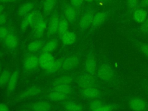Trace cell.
<instances>
[{
	"label": "cell",
	"mask_w": 148,
	"mask_h": 111,
	"mask_svg": "<svg viewBox=\"0 0 148 111\" xmlns=\"http://www.w3.org/2000/svg\"><path fill=\"white\" fill-rule=\"evenodd\" d=\"M43 18V15L38 10H32L27 14L20 24V28L22 31H25L29 26H33L39 20Z\"/></svg>",
	"instance_id": "6da1fadb"
},
{
	"label": "cell",
	"mask_w": 148,
	"mask_h": 111,
	"mask_svg": "<svg viewBox=\"0 0 148 111\" xmlns=\"http://www.w3.org/2000/svg\"><path fill=\"white\" fill-rule=\"evenodd\" d=\"M97 76L101 80L109 82L112 80L114 76V72L111 66L107 64H102L97 69Z\"/></svg>",
	"instance_id": "7a4b0ae2"
},
{
	"label": "cell",
	"mask_w": 148,
	"mask_h": 111,
	"mask_svg": "<svg viewBox=\"0 0 148 111\" xmlns=\"http://www.w3.org/2000/svg\"><path fill=\"white\" fill-rule=\"evenodd\" d=\"M78 85L82 88L95 87L97 81L94 75L88 73L81 74L76 79Z\"/></svg>",
	"instance_id": "3957f363"
},
{
	"label": "cell",
	"mask_w": 148,
	"mask_h": 111,
	"mask_svg": "<svg viewBox=\"0 0 148 111\" xmlns=\"http://www.w3.org/2000/svg\"><path fill=\"white\" fill-rule=\"evenodd\" d=\"M39 66V58L34 53L27 54L23 60V66L25 71L31 72L35 71Z\"/></svg>",
	"instance_id": "277c9868"
},
{
	"label": "cell",
	"mask_w": 148,
	"mask_h": 111,
	"mask_svg": "<svg viewBox=\"0 0 148 111\" xmlns=\"http://www.w3.org/2000/svg\"><path fill=\"white\" fill-rule=\"evenodd\" d=\"M88 108L92 111H111L115 109V106L112 104L105 103L99 99H91L88 104Z\"/></svg>",
	"instance_id": "5b68a950"
},
{
	"label": "cell",
	"mask_w": 148,
	"mask_h": 111,
	"mask_svg": "<svg viewBox=\"0 0 148 111\" xmlns=\"http://www.w3.org/2000/svg\"><path fill=\"white\" fill-rule=\"evenodd\" d=\"M38 58L39 66L43 70H46L55 60L51 53L43 51L40 54Z\"/></svg>",
	"instance_id": "8992f818"
},
{
	"label": "cell",
	"mask_w": 148,
	"mask_h": 111,
	"mask_svg": "<svg viewBox=\"0 0 148 111\" xmlns=\"http://www.w3.org/2000/svg\"><path fill=\"white\" fill-rule=\"evenodd\" d=\"M129 108L135 111H142L146 109L147 105L146 102L140 98H134L131 99L128 103Z\"/></svg>",
	"instance_id": "52a82bcc"
},
{
	"label": "cell",
	"mask_w": 148,
	"mask_h": 111,
	"mask_svg": "<svg viewBox=\"0 0 148 111\" xmlns=\"http://www.w3.org/2000/svg\"><path fill=\"white\" fill-rule=\"evenodd\" d=\"M94 14L91 11H87L83 14L79 20V27L82 29H86L92 25Z\"/></svg>",
	"instance_id": "ba28073f"
},
{
	"label": "cell",
	"mask_w": 148,
	"mask_h": 111,
	"mask_svg": "<svg viewBox=\"0 0 148 111\" xmlns=\"http://www.w3.org/2000/svg\"><path fill=\"white\" fill-rule=\"evenodd\" d=\"M85 69L87 73L94 75L97 71V64L95 56L90 54L85 61Z\"/></svg>",
	"instance_id": "9c48e42d"
},
{
	"label": "cell",
	"mask_w": 148,
	"mask_h": 111,
	"mask_svg": "<svg viewBox=\"0 0 148 111\" xmlns=\"http://www.w3.org/2000/svg\"><path fill=\"white\" fill-rule=\"evenodd\" d=\"M32 27L34 35L36 38H40L43 35L46 29L47 28V23L42 18L36 22Z\"/></svg>",
	"instance_id": "30bf717a"
},
{
	"label": "cell",
	"mask_w": 148,
	"mask_h": 111,
	"mask_svg": "<svg viewBox=\"0 0 148 111\" xmlns=\"http://www.w3.org/2000/svg\"><path fill=\"white\" fill-rule=\"evenodd\" d=\"M59 21L60 18L57 14H54L50 17L47 25V33L49 35L53 36L58 32Z\"/></svg>",
	"instance_id": "8fae6325"
},
{
	"label": "cell",
	"mask_w": 148,
	"mask_h": 111,
	"mask_svg": "<svg viewBox=\"0 0 148 111\" xmlns=\"http://www.w3.org/2000/svg\"><path fill=\"white\" fill-rule=\"evenodd\" d=\"M79 60L76 56H72L65 58L62 62V68L64 71H71L79 64Z\"/></svg>",
	"instance_id": "7c38bea8"
},
{
	"label": "cell",
	"mask_w": 148,
	"mask_h": 111,
	"mask_svg": "<svg viewBox=\"0 0 148 111\" xmlns=\"http://www.w3.org/2000/svg\"><path fill=\"white\" fill-rule=\"evenodd\" d=\"M81 93L85 98L90 99L100 98L101 96V91L95 87L82 88Z\"/></svg>",
	"instance_id": "4fadbf2b"
},
{
	"label": "cell",
	"mask_w": 148,
	"mask_h": 111,
	"mask_svg": "<svg viewBox=\"0 0 148 111\" xmlns=\"http://www.w3.org/2000/svg\"><path fill=\"white\" fill-rule=\"evenodd\" d=\"M3 39V43L5 46L9 49H15L18 45L17 36L13 33L9 32Z\"/></svg>",
	"instance_id": "5bb4252c"
},
{
	"label": "cell",
	"mask_w": 148,
	"mask_h": 111,
	"mask_svg": "<svg viewBox=\"0 0 148 111\" xmlns=\"http://www.w3.org/2000/svg\"><path fill=\"white\" fill-rule=\"evenodd\" d=\"M62 43L65 46H70L73 45L76 39V35L74 32L67 31L64 34L60 36Z\"/></svg>",
	"instance_id": "9a60e30c"
},
{
	"label": "cell",
	"mask_w": 148,
	"mask_h": 111,
	"mask_svg": "<svg viewBox=\"0 0 148 111\" xmlns=\"http://www.w3.org/2000/svg\"><path fill=\"white\" fill-rule=\"evenodd\" d=\"M64 15L65 18L69 22L74 21L77 17L76 8L71 5H67L64 9Z\"/></svg>",
	"instance_id": "2e32d148"
},
{
	"label": "cell",
	"mask_w": 148,
	"mask_h": 111,
	"mask_svg": "<svg viewBox=\"0 0 148 111\" xmlns=\"http://www.w3.org/2000/svg\"><path fill=\"white\" fill-rule=\"evenodd\" d=\"M147 12L143 9H136L134 10L132 18L138 23H143L147 18Z\"/></svg>",
	"instance_id": "e0dca14e"
},
{
	"label": "cell",
	"mask_w": 148,
	"mask_h": 111,
	"mask_svg": "<svg viewBox=\"0 0 148 111\" xmlns=\"http://www.w3.org/2000/svg\"><path fill=\"white\" fill-rule=\"evenodd\" d=\"M40 91H41V90L40 87L36 86H34L28 88L27 90H25L22 93H21L19 95V98L22 99L31 98L34 96H35L39 94L40 92Z\"/></svg>",
	"instance_id": "ac0fdd59"
},
{
	"label": "cell",
	"mask_w": 148,
	"mask_h": 111,
	"mask_svg": "<svg viewBox=\"0 0 148 111\" xmlns=\"http://www.w3.org/2000/svg\"><path fill=\"white\" fill-rule=\"evenodd\" d=\"M31 109L35 111H47L51 109V105L47 101H40L33 103Z\"/></svg>",
	"instance_id": "d6986e66"
},
{
	"label": "cell",
	"mask_w": 148,
	"mask_h": 111,
	"mask_svg": "<svg viewBox=\"0 0 148 111\" xmlns=\"http://www.w3.org/2000/svg\"><path fill=\"white\" fill-rule=\"evenodd\" d=\"M107 17V13L105 12H98L94 14L92 25L94 27H98L102 25Z\"/></svg>",
	"instance_id": "ffe728a7"
},
{
	"label": "cell",
	"mask_w": 148,
	"mask_h": 111,
	"mask_svg": "<svg viewBox=\"0 0 148 111\" xmlns=\"http://www.w3.org/2000/svg\"><path fill=\"white\" fill-rule=\"evenodd\" d=\"M34 8V4L32 2H28L23 3L18 9V14L20 17H25L30 12H31Z\"/></svg>",
	"instance_id": "44dd1931"
},
{
	"label": "cell",
	"mask_w": 148,
	"mask_h": 111,
	"mask_svg": "<svg viewBox=\"0 0 148 111\" xmlns=\"http://www.w3.org/2000/svg\"><path fill=\"white\" fill-rule=\"evenodd\" d=\"M49 99L53 101H62L67 99L69 98L68 94H66L65 93L57 91H54L53 90L48 95Z\"/></svg>",
	"instance_id": "7402d4cb"
},
{
	"label": "cell",
	"mask_w": 148,
	"mask_h": 111,
	"mask_svg": "<svg viewBox=\"0 0 148 111\" xmlns=\"http://www.w3.org/2000/svg\"><path fill=\"white\" fill-rule=\"evenodd\" d=\"M58 45V40L56 39H51L46 42L42 48V50L43 52H47V53H52L56 49Z\"/></svg>",
	"instance_id": "603a6c76"
},
{
	"label": "cell",
	"mask_w": 148,
	"mask_h": 111,
	"mask_svg": "<svg viewBox=\"0 0 148 111\" xmlns=\"http://www.w3.org/2000/svg\"><path fill=\"white\" fill-rule=\"evenodd\" d=\"M18 78H19V73L17 70L15 71L14 72L12 73V74H11L10 77L7 84L8 88L9 91H13V90H14L17 86Z\"/></svg>",
	"instance_id": "cb8c5ba5"
},
{
	"label": "cell",
	"mask_w": 148,
	"mask_h": 111,
	"mask_svg": "<svg viewBox=\"0 0 148 111\" xmlns=\"http://www.w3.org/2000/svg\"><path fill=\"white\" fill-rule=\"evenodd\" d=\"M43 45L44 43L42 40L36 39L30 42L27 46V49L30 53H35L42 48Z\"/></svg>",
	"instance_id": "d4e9b609"
},
{
	"label": "cell",
	"mask_w": 148,
	"mask_h": 111,
	"mask_svg": "<svg viewBox=\"0 0 148 111\" xmlns=\"http://www.w3.org/2000/svg\"><path fill=\"white\" fill-rule=\"evenodd\" d=\"M73 77L71 74H65L57 77L53 82V86L64 84H70L73 80Z\"/></svg>",
	"instance_id": "484cf974"
},
{
	"label": "cell",
	"mask_w": 148,
	"mask_h": 111,
	"mask_svg": "<svg viewBox=\"0 0 148 111\" xmlns=\"http://www.w3.org/2000/svg\"><path fill=\"white\" fill-rule=\"evenodd\" d=\"M63 60L62 58H58L54 60L50 66L45 70L47 73H53L58 71L61 68H62V65L63 62Z\"/></svg>",
	"instance_id": "4316f807"
},
{
	"label": "cell",
	"mask_w": 148,
	"mask_h": 111,
	"mask_svg": "<svg viewBox=\"0 0 148 111\" xmlns=\"http://www.w3.org/2000/svg\"><path fill=\"white\" fill-rule=\"evenodd\" d=\"M65 110L69 111H79L83 109V106L74 101H67L64 105Z\"/></svg>",
	"instance_id": "83f0119b"
},
{
	"label": "cell",
	"mask_w": 148,
	"mask_h": 111,
	"mask_svg": "<svg viewBox=\"0 0 148 111\" xmlns=\"http://www.w3.org/2000/svg\"><path fill=\"white\" fill-rule=\"evenodd\" d=\"M57 0H44L43 3V10L46 15L49 14L54 9Z\"/></svg>",
	"instance_id": "f1b7e54d"
},
{
	"label": "cell",
	"mask_w": 148,
	"mask_h": 111,
	"mask_svg": "<svg viewBox=\"0 0 148 111\" xmlns=\"http://www.w3.org/2000/svg\"><path fill=\"white\" fill-rule=\"evenodd\" d=\"M69 28V21L65 18H60L58 27V33L60 36L64 34L67 31H68Z\"/></svg>",
	"instance_id": "f546056e"
},
{
	"label": "cell",
	"mask_w": 148,
	"mask_h": 111,
	"mask_svg": "<svg viewBox=\"0 0 148 111\" xmlns=\"http://www.w3.org/2000/svg\"><path fill=\"white\" fill-rule=\"evenodd\" d=\"M53 90L60 91L66 94H69L70 93L72 92V88L70 84H64L53 86Z\"/></svg>",
	"instance_id": "4dcf8cb0"
},
{
	"label": "cell",
	"mask_w": 148,
	"mask_h": 111,
	"mask_svg": "<svg viewBox=\"0 0 148 111\" xmlns=\"http://www.w3.org/2000/svg\"><path fill=\"white\" fill-rule=\"evenodd\" d=\"M11 73L8 70H3L0 73V87H3L8 84Z\"/></svg>",
	"instance_id": "1f68e13d"
},
{
	"label": "cell",
	"mask_w": 148,
	"mask_h": 111,
	"mask_svg": "<svg viewBox=\"0 0 148 111\" xmlns=\"http://www.w3.org/2000/svg\"><path fill=\"white\" fill-rule=\"evenodd\" d=\"M127 3L131 10H135L138 6L139 0H127Z\"/></svg>",
	"instance_id": "d6a6232c"
},
{
	"label": "cell",
	"mask_w": 148,
	"mask_h": 111,
	"mask_svg": "<svg viewBox=\"0 0 148 111\" xmlns=\"http://www.w3.org/2000/svg\"><path fill=\"white\" fill-rule=\"evenodd\" d=\"M9 33V31L8 28L3 25H0V39L4 38Z\"/></svg>",
	"instance_id": "836d02e7"
},
{
	"label": "cell",
	"mask_w": 148,
	"mask_h": 111,
	"mask_svg": "<svg viewBox=\"0 0 148 111\" xmlns=\"http://www.w3.org/2000/svg\"><path fill=\"white\" fill-rule=\"evenodd\" d=\"M140 49L142 53L148 58V43H143L140 46Z\"/></svg>",
	"instance_id": "e575fe53"
},
{
	"label": "cell",
	"mask_w": 148,
	"mask_h": 111,
	"mask_svg": "<svg viewBox=\"0 0 148 111\" xmlns=\"http://www.w3.org/2000/svg\"><path fill=\"white\" fill-rule=\"evenodd\" d=\"M84 1V0H70V3L75 8H79L82 6Z\"/></svg>",
	"instance_id": "d590c367"
},
{
	"label": "cell",
	"mask_w": 148,
	"mask_h": 111,
	"mask_svg": "<svg viewBox=\"0 0 148 111\" xmlns=\"http://www.w3.org/2000/svg\"><path fill=\"white\" fill-rule=\"evenodd\" d=\"M140 28L142 32L148 34V17L143 23H142Z\"/></svg>",
	"instance_id": "8d00e7d4"
},
{
	"label": "cell",
	"mask_w": 148,
	"mask_h": 111,
	"mask_svg": "<svg viewBox=\"0 0 148 111\" xmlns=\"http://www.w3.org/2000/svg\"><path fill=\"white\" fill-rule=\"evenodd\" d=\"M7 21V18L4 13L0 14V25H3Z\"/></svg>",
	"instance_id": "74e56055"
},
{
	"label": "cell",
	"mask_w": 148,
	"mask_h": 111,
	"mask_svg": "<svg viewBox=\"0 0 148 111\" xmlns=\"http://www.w3.org/2000/svg\"><path fill=\"white\" fill-rule=\"evenodd\" d=\"M9 108L8 106L4 103H0V111H8Z\"/></svg>",
	"instance_id": "f35d334b"
},
{
	"label": "cell",
	"mask_w": 148,
	"mask_h": 111,
	"mask_svg": "<svg viewBox=\"0 0 148 111\" xmlns=\"http://www.w3.org/2000/svg\"><path fill=\"white\" fill-rule=\"evenodd\" d=\"M16 0H0V2L5 3H9V2H13L16 1Z\"/></svg>",
	"instance_id": "ab89813d"
},
{
	"label": "cell",
	"mask_w": 148,
	"mask_h": 111,
	"mask_svg": "<svg viewBox=\"0 0 148 111\" xmlns=\"http://www.w3.org/2000/svg\"><path fill=\"white\" fill-rule=\"evenodd\" d=\"M142 4L144 6H148V0H143L142 1Z\"/></svg>",
	"instance_id": "60d3db41"
},
{
	"label": "cell",
	"mask_w": 148,
	"mask_h": 111,
	"mask_svg": "<svg viewBox=\"0 0 148 111\" xmlns=\"http://www.w3.org/2000/svg\"><path fill=\"white\" fill-rule=\"evenodd\" d=\"M3 9H4V7L3 5H0V14L2 13H3Z\"/></svg>",
	"instance_id": "b9f144b4"
},
{
	"label": "cell",
	"mask_w": 148,
	"mask_h": 111,
	"mask_svg": "<svg viewBox=\"0 0 148 111\" xmlns=\"http://www.w3.org/2000/svg\"><path fill=\"white\" fill-rule=\"evenodd\" d=\"M96 1L99 2H106L108 0H96Z\"/></svg>",
	"instance_id": "7bdbcfd3"
},
{
	"label": "cell",
	"mask_w": 148,
	"mask_h": 111,
	"mask_svg": "<svg viewBox=\"0 0 148 111\" xmlns=\"http://www.w3.org/2000/svg\"><path fill=\"white\" fill-rule=\"evenodd\" d=\"M84 1H86V2H92V1H93L94 0H84Z\"/></svg>",
	"instance_id": "ee69618b"
},
{
	"label": "cell",
	"mask_w": 148,
	"mask_h": 111,
	"mask_svg": "<svg viewBox=\"0 0 148 111\" xmlns=\"http://www.w3.org/2000/svg\"><path fill=\"white\" fill-rule=\"evenodd\" d=\"M1 73V65H0V73Z\"/></svg>",
	"instance_id": "f6af8a7d"
},
{
	"label": "cell",
	"mask_w": 148,
	"mask_h": 111,
	"mask_svg": "<svg viewBox=\"0 0 148 111\" xmlns=\"http://www.w3.org/2000/svg\"><path fill=\"white\" fill-rule=\"evenodd\" d=\"M147 90H148V87H147Z\"/></svg>",
	"instance_id": "bcb514c9"
}]
</instances>
